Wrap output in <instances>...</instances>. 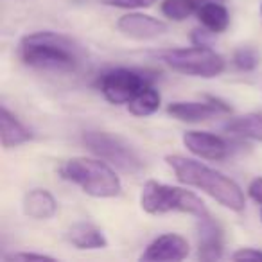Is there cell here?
Segmentation results:
<instances>
[{
	"label": "cell",
	"instance_id": "27",
	"mask_svg": "<svg viewBox=\"0 0 262 262\" xmlns=\"http://www.w3.org/2000/svg\"><path fill=\"white\" fill-rule=\"evenodd\" d=\"M260 219H262V212H260Z\"/></svg>",
	"mask_w": 262,
	"mask_h": 262
},
{
	"label": "cell",
	"instance_id": "24",
	"mask_svg": "<svg viewBox=\"0 0 262 262\" xmlns=\"http://www.w3.org/2000/svg\"><path fill=\"white\" fill-rule=\"evenodd\" d=\"M210 34H214L208 29H194L190 34V40L194 45H201V47H210Z\"/></svg>",
	"mask_w": 262,
	"mask_h": 262
},
{
	"label": "cell",
	"instance_id": "10",
	"mask_svg": "<svg viewBox=\"0 0 262 262\" xmlns=\"http://www.w3.org/2000/svg\"><path fill=\"white\" fill-rule=\"evenodd\" d=\"M117 29L122 36L131 40H155L167 33V24L144 13H127L117 20Z\"/></svg>",
	"mask_w": 262,
	"mask_h": 262
},
{
	"label": "cell",
	"instance_id": "19",
	"mask_svg": "<svg viewBox=\"0 0 262 262\" xmlns=\"http://www.w3.org/2000/svg\"><path fill=\"white\" fill-rule=\"evenodd\" d=\"M200 2L198 0H164L160 6L162 15L174 22H183L194 13H198Z\"/></svg>",
	"mask_w": 262,
	"mask_h": 262
},
{
	"label": "cell",
	"instance_id": "6",
	"mask_svg": "<svg viewBox=\"0 0 262 262\" xmlns=\"http://www.w3.org/2000/svg\"><path fill=\"white\" fill-rule=\"evenodd\" d=\"M83 142L95 157L126 174H140L144 171V160L140 155L120 137L106 131H86Z\"/></svg>",
	"mask_w": 262,
	"mask_h": 262
},
{
	"label": "cell",
	"instance_id": "8",
	"mask_svg": "<svg viewBox=\"0 0 262 262\" xmlns=\"http://www.w3.org/2000/svg\"><path fill=\"white\" fill-rule=\"evenodd\" d=\"M183 146L198 158H203V160H212L219 162L225 160L230 155L232 147L230 142L225 140L223 137L214 135V133H208V131H185L182 137Z\"/></svg>",
	"mask_w": 262,
	"mask_h": 262
},
{
	"label": "cell",
	"instance_id": "15",
	"mask_svg": "<svg viewBox=\"0 0 262 262\" xmlns=\"http://www.w3.org/2000/svg\"><path fill=\"white\" fill-rule=\"evenodd\" d=\"M67 239L77 250H104L108 248V239L104 233L92 223H76L67 232Z\"/></svg>",
	"mask_w": 262,
	"mask_h": 262
},
{
	"label": "cell",
	"instance_id": "5",
	"mask_svg": "<svg viewBox=\"0 0 262 262\" xmlns=\"http://www.w3.org/2000/svg\"><path fill=\"white\" fill-rule=\"evenodd\" d=\"M160 59L172 69L174 72L190 77H203L212 79L225 72V58L210 47H194L185 49H171L160 54Z\"/></svg>",
	"mask_w": 262,
	"mask_h": 262
},
{
	"label": "cell",
	"instance_id": "12",
	"mask_svg": "<svg viewBox=\"0 0 262 262\" xmlns=\"http://www.w3.org/2000/svg\"><path fill=\"white\" fill-rule=\"evenodd\" d=\"M24 214L36 221H47L58 212V201L47 189H33L26 192L22 201Z\"/></svg>",
	"mask_w": 262,
	"mask_h": 262
},
{
	"label": "cell",
	"instance_id": "22",
	"mask_svg": "<svg viewBox=\"0 0 262 262\" xmlns=\"http://www.w3.org/2000/svg\"><path fill=\"white\" fill-rule=\"evenodd\" d=\"M233 260H257L262 262V251L255 248H241L232 255Z\"/></svg>",
	"mask_w": 262,
	"mask_h": 262
},
{
	"label": "cell",
	"instance_id": "9",
	"mask_svg": "<svg viewBox=\"0 0 262 262\" xmlns=\"http://www.w3.org/2000/svg\"><path fill=\"white\" fill-rule=\"evenodd\" d=\"M230 106L217 97H207V101H174L167 106V113L182 122H203L219 113H230Z\"/></svg>",
	"mask_w": 262,
	"mask_h": 262
},
{
	"label": "cell",
	"instance_id": "18",
	"mask_svg": "<svg viewBox=\"0 0 262 262\" xmlns=\"http://www.w3.org/2000/svg\"><path fill=\"white\" fill-rule=\"evenodd\" d=\"M226 131L230 133H235L244 139H251L262 142V115L260 113H246V115H241L237 119L230 120L225 126Z\"/></svg>",
	"mask_w": 262,
	"mask_h": 262
},
{
	"label": "cell",
	"instance_id": "7",
	"mask_svg": "<svg viewBox=\"0 0 262 262\" xmlns=\"http://www.w3.org/2000/svg\"><path fill=\"white\" fill-rule=\"evenodd\" d=\"M149 84L147 77L131 69H113L102 74L99 79V90L112 104H127L142 88Z\"/></svg>",
	"mask_w": 262,
	"mask_h": 262
},
{
	"label": "cell",
	"instance_id": "13",
	"mask_svg": "<svg viewBox=\"0 0 262 262\" xmlns=\"http://www.w3.org/2000/svg\"><path fill=\"white\" fill-rule=\"evenodd\" d=\"M201 260H219L223 257V233L214 217L200 219V250Z\"/></svg>",
	"mask_w": 262,
	"mask_h": 262
},
{
	"label": "cell",
	"instance_id": "1",
	"mask_svg": "<svg viewBox=\"0 0 262 262\" xmlns=\"http://www.w3.org/2000/svg\"><path fill=\"white\" fill-rule=\"evenodd\" d=\"M165 162L183 185L203 190L221 207L230 208L233 212H243L246 208V198L243 189L223 172L182 155H167Z\"/></svg>",
	"mask_w": 262,
	"mask_h": 262
},
{
	"label": "cell",
	"instance_id": "11",
	"mask_svg": "<svg viewBox=\"0 0 262 262\" xmlns=\"http://www.w3.org/2000/svg\"><path fill=\"white\" fill-rule=\"evenodd\" d=\"M189 255V241L180 233H164L147 244L140 260H172L178 262Z\"/></svg>",
	"mask_w": 262,
	"mask_h": 262
},
{
	"label": "cell",
	"instance_id": "14",
	"mask_svg": "<svg viewBox=\"0 0 262 262\" xmlns=\"http://www.w3.org/2000/svg\"><path fill=\"white\" fill-rule=\"evenodd\" d=\"M0 139H2L4 149H11V147H18L29 142L33 139V133L6 106H2L0 110Z\"/></svg>",
	"mask_w": 262,
	"mask_h": 262
},
{
	"label": "cell",
	"instance_id": "2",
	"mask_svg": "<svg viewBox=\"0 0 262 262\" xmlns=\"http://www.w3.org/2000/svg\"><path fill=\"white\" fill-rule=\"evenodd\" d=\"M20 58L33 69L72 72L83 61V49L65 34L36 31L20 40Z\"/></svg>",
	"mask_w": 262,
	"mask_h": 262
},
{
	"label": "cell",
	"instance_id": "16",
	"mask_svg": "<svg viewBox=\"0 0 262 262\" xmlns=\"http://www.w3.org/2000/svg\"><path fill=\"white\" fill-rule=\"evenodd\" d=\"M198 20L205 29L212 31L214 34H221L228 29L230 26V13L221 2H214V0H208L203 2L198 8Z\"/></svg>",
	"mask_w": 262,
	"mask_h": 262
},
{
	"label": "cell",
	"instance_id": "28",
	"mask_svg": "<svg viewBox=\"0 0 262 262\" xmlns=\"http://www.w3.org/2000/svg\"><path fill=\"white\" fill-rule=\"evenodd\" d=\"M260 11H262V8H260Z\"/></svg>",
	"mask_w": 262,
	"mask_h": 262
},
{
	"label": "cell",
	"instance_id": "3",
	"mask_svg": "<svg viewBox=\"0 0 262 262\" xmlns=\"http://www.w3.org/2000/svg\"><path fill=\"white\" fill-rule=\"evenodd\" d=\"M59 176L77 185L92 198H117L122 190V183L108 162L101 158L74 157L59 167Z\"/></svg>",
	"mask_w": 262,
	"mask_h": 262
},
{
	"label": "cell",
	"instance_id": "23",
	"mask_svg": "<svg viewBox=\"0 0 262 262\" xmlns=\"http://www.w3.org/2000/svg\"><path fill=\"white\" fill-rule=\"evenodd\" d=\"M6 260H54V257L45 253H27V251H18V253L6 255Z\"/></svg>",
	"mask_w": 262,
	"mask_h": 262
},
{
	"label": "cell",
	"instance_id": "20",
	"mask_svg": "<svg viewBox=\"0 0 262 262\" xmlns=\"http://www.w3.org/2000/svg\"><path fill=\"white\" fill-rule=\"evenodd\" d=\"M232 63L237 70H241V72H251V70L257 69L258 63H260V54H258L255 49L241 47L233 52Z\"/></svg>",
	"mask_w": 262,
	"mask_h": 262
},
{
	"label": "cell",
	"instance_id": "26",
	"mask_svg": "<svg viewBox=\"0 0 262 262\" xmlns=\"http://www.w3.org/2000/svg\"><path fill=\"white\" fill-rule=\"evenodd\" d=\"M214 2H223V0H214Z\"/></svg>",
	"mask_w": 262,
	"mask_h": 262
},
{
	"label": "cell",
	"instance_id": "4",
	"mask_svg": "<svg viewBox=\"0 0 262 262\" xmlns=\"http://www.w3.org/2000/svg\"><path fill=\"white\" fill-rule=\"evenodd\" d=\"M140 207L151 215L182 212V214H190L198 219L212 217L203 200L194 192L167 185V183L155 182V180L144 183L142 192H140Z\"/></svg>",
	"mask_w": 262,
	"mask_h": 262
},
{
	"label": "cell",
	"instance_id": "17",
	"mask_svg": "<svg viewBox=\"0 0 262 262\" xmlns=\"http://www.w3.org/2000/svg\"><path fill=\"white\" fill-rule=\"evenodd\" d=\"M160 102V92L155 86H151V84H147L146 88H142L135 97L127 102V110H129L131 115L135 117H147L153 115L155 112H158Z\"/></svg>",
	"mask_w": 262,
	"mask_h": 262
},
{
	"label": "cell",
	"instance_id": "21",
	"mask_svg": "<svg viewBox=\"0 0 262 262\" xmlns=\"http://www.w3.org/2000/svg\"><path fill=\"white\" fill-rule=\"evenodd\" d=\"M157 0H101V4L110 6V8H120V9H140V8H151Z\"/></svg>",
	"mask_w": 262,
	"mask_h": 262
},
{
	"label": "cell",
	"instance_id": "25",
	"mask_svg": "<svg viewBox=\"0 0 262 262\" xmlns=\"http://www.w3.org/2000/svg\"><path fill=\"white\" fill-rule=\"evenodd\" d=\"M248 194L255 203L262 205V178H255L248 187Z\"/></svg>",
	"mask_w": 262,
	"mask_h": 262
}]
</instances>
